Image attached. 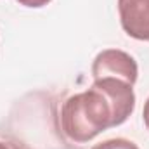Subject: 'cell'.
Returning <instances> with one entry per match:
<instances>
[{"instance_id": "obj_4", "label": "cell", "mask_w": 149, "mask_h": 149, "mask_svg": "<svg viewBox=\"0 0 149 149\" xmlns=\"http://www.w3.org/2000/svg\"><path fill=\"white\" fill-rule=\"evenodd\" d=\"M90 149H139V146L128 139L123 137H114V139H108L102 141L99 144H94Z\"/></svg>"}, {"instance_id": "obj_2", "label": "cell", "mask_w": 149, "mask_h": 149, "mask_svg": "<svg viewBox=\"0 0 149 149\" xmlns=\"http://www.w3.org/2000/svg\"><path fill=\"white\" fill-rule=\"evenodd\" d=\"M92 78H118L130 85H135L139 78L137 61L125 50L106 49L95 56L92 61Z\"/></svg>"}, {"instance_id": "obj_3", "label": "cell", "mask_w": 149, "mask_h": 149, "mask_svg": "<svg viewBox=\"0 0 149 149\" xmlns=\"http://www.w3.org/2000/svg\"><path fill=\"white\" fill-rule=\"evenodd\" d=\"M118 14L128 37L149 42V0H118Z\"/></svg>"}, {"instance_id": "obj_1", "label": "cell", "mask_w": 149, "mask_h": 149, "mask_svg": "<svg viewBox=\"0 0 149 149\" xmlns=\"http://www.w3.org/2000/svg\"><path fill=\"white\" fill-rule=\"evenodd\" d=\"M121 123L123 120L109 95L94 83L88 90L68 97L61 108V128L78 144H85L101 132Z\"/></svg>"}, {"instance_id": "obj_6", "label": "cell", "mask_w": 149, "mask_h": 149, "mask_svg": "<svg viewBox=\"0 0 149 149\" xmlns=\"http://www.w3.org/2000/svg\"><path fill=\"white\" fill-rule=\"evenodd\" d=\"M16 2H19V5L30 7V9H40V7H45L47 3H50L52 0H16Z\"/></svg>"}, {"instance_id": "obj_7", "label": "cell", "mask_w": 149, "mask_h": 149, "mask_svg": "<svg viewBox=\"0 0 149 149\" xmlns=\"http://www.w3.org/2000/svg\"><path fill=\"white\" fill-rule=\"evenodd\" d=\"M142 118H144V125H146V128L149 130V97H148V101H146V104H144Z\"/></svg>"}, {"instance_id": "obj_5", "label": "cell", "mask_w": 149, "mask_h": 149, "mask_svg": "<svg viewBox=\"0 0 149 149\" xmlns=\"http://www.w3.org/2000/svg\"><path fill=\"white\" fill-rule=\"evenodd\" d=\"M0 149H31V148H28L26 144L19 142L14 137H2L0 135Z\"/></svg>"}]
</instances>
